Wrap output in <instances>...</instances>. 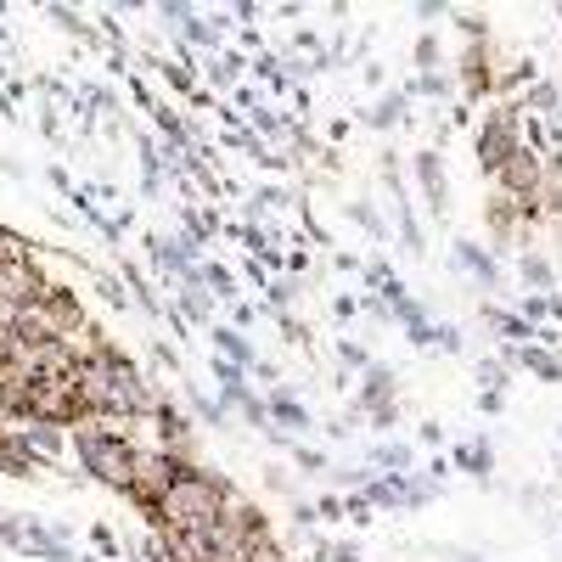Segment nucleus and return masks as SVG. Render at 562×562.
<instances>
[{"mask_svg":"<svg viewBox=\"0 0 562 562\" xmlns=\"http://www.w3.org/2000/svg\"><path fill=\"white\" fill-rule=\"evenodd\" d=\"M79 456H85V467L97 479H108L113 490H135V479H140V467H147V450H140L124 428H102V422H85L79 428Z\"/></svg>","mask_w":562,"mask_h":562,"instance_id":"f257e3e1","label":"nucleus"}]
</instances>
